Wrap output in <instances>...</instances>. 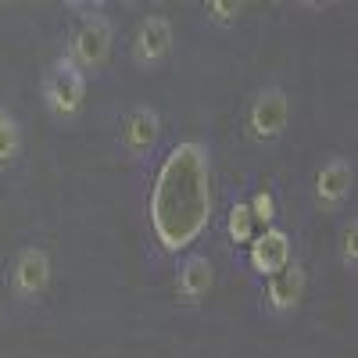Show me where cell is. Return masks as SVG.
<instances>
[{
	"label": "cell",
	"instance_id": "4fadbf2b",
	"mask_svg": "<svg viewBox=\"0 0 358 358\" xmlns=\"http://www.w3.org/2000/svg\"><path fill=\"white\" fill-rule=\"evenodd\" d=\"M337 265L348 276L358 273V215H348L337 233Z\"/></svg>",
	"mask_w": 358,
	"mask_h": 358
},
{
	"label": "cell",
	"instance_id": "5b68a950",
	"mask_svg": "<svg viewBox=\"0 0 358 358\" xmlns=\"http://www.w3.org/2000/svg\"><path fill=\"white\" fill-rule=\"evenodd\" d=\"M162 111L151 108V104H133L122 118H118V151H122V158L129 162H147L155 151H158V143H162Z\"/></svg>",
	"mask_w": 358,
	"mask_h": 358
},
{
	"label": "cell",
	"instance_id": "6da1fadb",
	"mask_svg": "<svg viewBox=\"0 0 358 358\" xmlns=\"http://www.w3.org/2000/svg\"><path fill=\"white\" fill-rule=\"evenodd\" d=\"M79 22L72 29V36L65 43V57L86 76V79H94L108 69L111 62V50H115V22L111 15L104 11V4H69Z\"/></svg>",
	"mask_w": 358,
	"mask_h": 358
},
{
	"label": "cell",
	"instance_id": "3957f363",
	"mask_svg": "<svg viewBox=\"0 0 358 358\" xmlns=\"http://www.w3.org/2000/svg\"><path fill=\"white\" fill-rule=\"evenodd\" d=\"M294 122L290 94L280 83H265L244 108V136L255 147H276Z\"/></svg>",
	"mask_w": 358,
	"mask_h": 358
},
{
	"label": "cell",
	"instance_id": "7a4b0ae2",
	"mask_svg": "<svg viewBox=\"0 0 358 358\" xmlns=\"http://www.w3.org/2000/svg\"><path fill=\"white\" fill-rule=\"evenodd\" d=\"M86 90H90V79L65 54H57L50 62V69L43 72V83H40V101H43V111L50 115V122L72 126L86 108Z\"/></svg>",
	"mask_w": 358,
	"mask_h": 358
},
{
	"label": "cell",
	"instance_id": "9a60e30c",
	"mask_svg": "<svg viewBox=\"0 0 358 358\" xmlns=\"http://www.w3.org/2000/svg\"><path fill=\"white\" fill-rule=\"evenodd\" d=\"M248 208H251V215H255V222L262 229L276 226V197L268 194V190H255V197L248 201Z\"/></svg>",
	"mask_w": 358,
	"mask_h": 358
},
{
	"label": "cell",
	"instance_id": "52a82bcc",
	"mask_svg": "<svg viewBox=\"0 0 358 358\" xmlns=\"http://www.w3.org/2000/svg\"><path fill=\"white\" fill-rule=\"evenodd\" d=\"M312 197H315V208L326 215H341L344 208L351 204L355 197V162L348 155H330L319 169H315V179H312Z\"/></svg>",
	"mask_w": 358,
	"mask_h": 358
},
{
	"label": "cell",
	"instance_id": "2e32d148",
	"mask_svg": "<svg viewBox=\"0 0 358 358\" xmlns=\"http://www.w3.org/2000/svg\"><path fill=\"white\" fill-rule=\"evenodd\" d=\"M0 330H4V305H0Z\"/></svg>",
	"mask_w": 358,
	"mask_h": 358
},
{
	"label": "cell",
	"instance_id": "9c48e42d",
	"mask_svg": "<svg viewBox=\"0 0 358 358\" xmlns=\"http://www.w3.org/2000/svg\"><path fill=\"white\" fill-rule=\"evenodd\" d=\"M215 290V265L208 255L194 251L179 262L176 268V305L187 308V312H197L208 305V297Z\"/></svg>",
	"mask_w": 358,
	"mask_h": 358
},
{
	"label": "cell",
	"instance_id": "7c38bea8",
	"mask_svg": "<svg viewBox=\"0 0 358 358\" xmlns=\"http://www.w3.org/2000/svg\"><path fill=\"white\" fill-rule=\"evenodd\" d=\"M226 233H229V241H233L236 248H248V244L255 241V236H258V222H255V215H251L248 201H236V204L229 208Z\"/></svg>",
	"mask_w": 358,
	"mask_h": 358
},
{
	"label": "cell",
	"instance_id": "8992f818",
	"mask_svg": "<svg viewBox=\"0 0 358 358\" xmlns=\"http://www.w3.org/2000/svg\"><path fill=\"white\" fill-rule=\"evenodd\" d=\"M176 47V29H172V18L155 11V15H147L140 25H136V33L129 40V65L136 72H158L165 62H169V54Z\"/></svg>",
	"mask_w": 358,
	"mask_h": 358
},
{
	"label": "cell",
	"instance_id": "5bb4252c",
	"mask_svg": "<svg viewBox=\"0 0 358 358\" xmlns=\"http://www.w3.org/2000/svg\"><path fill=\"white\" fill-rule=\"evenodd\" d=\"M244 18V4L241 0H208L204 4V22L219 29V33H229V29H236Z\"/></svg>",
	"mask_w": 358,
	"mask_h": 358
},
{
	"label": "cell",
	"instance_id": "8fae6325",
	"mask_svg": "<svg viewBox=\"0 0 358 358\" xmlns=\"http://www.w3.org/2000/svg\"><path fill=\"white\" fill-rule=\"evenodd\" d=\"M18 158H22V122L15 118V111L0 108V172L15 169Z\"/></svg>",
	"mask_w": 358,
	"mask_h": 358
},
{
	"label": "cell",
	"instance_id": "ba28073f",
	"mask_svg": "<svg viewBox=\"0 0 358 358\" xmlns=\"http://www.w3.org/2000/svg\"><path fill=\"white\" fill-rule=\"evenodd\" d=\"M305 294H308V273H305V265L294 258L283 273L265 280L262 308L273 315V319H290V315H297V308H301Z\"/></svg>",
	"mask_w": 358,
	"mask_h": 358
},
{
	"label": "cell",
	"instance_id": "30bf717a",
	"mask_svg": "<svg viewBox=\"0 0 358 358\" xmlns=\"http://www.w3.org/2000/svg\"><path fill=\"white\" fill-rule=\"evenodd\" d=\"M290 262H294V233L283 229V226L262 229L248 244V268L258 280H268V276L283 273Z\"/></svg>",
	"mask_w": 358,
	"mask_h": 358
},
{
	"label": "cell",
	"instance_id": "277c9868",
	"mask_svg": "<svg viewBox=\"0 0 358 358\" xmlns=\"http://www.w3.org/2000/svg\"><path fill=\"white\" fill-rule=\"evenodd\" d=\"M54 280V258L43 244H25L11 258L8 268V290L18 305H36L43 301V294L50 290Z\"/></svg>",
	"mask_w": 358,
	"mask_h": 358
}]
</instances>
